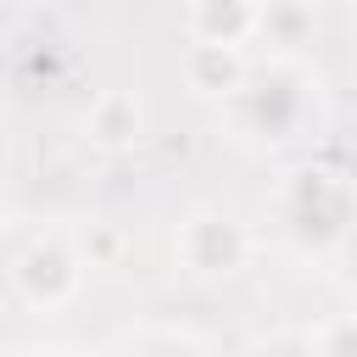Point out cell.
Returning a JSON list of instances; mask_svg holds the SVG:
<instances>
[{
	"instance_id": "11",
	"label": "cell",
	"mask_w": 357,
	"mask_h": 357,
	"mask_svg": "<svg viewBox=\"0 0 357 357\" xmlns=\"http://www.w3.org/2000/svg\"><path fill=\"white\" fill-rule=\"evenodd\" d=\"M117 257H123V234H112V229H89V234H84V262H89V268L117 262Z\"/></svg>"
},
{
	"instance_id": "1",
	"label": "cell",
	"mask_w": 357,
	"mask_h": 357,
	"mask_svg": "<svg viewBox=\"0 0 357 357\" xmlns=\"http://www.w3.org/2000/svg\"><path fill=\"white\" fill-rule=\"evenodd\" d=\"M279 218H284V234L290 245L301 251H340L346 234L357 229V190L346 173L335 167H296L284 195H279Z\"/></svg>"
},
{
	"instance_id": "3",
	"label": "cell",
	"mask_w": 357,
	"mask_h": 357,
	"mask_svg": "<svg viewBox=\"0 0 357 357\" xmlns=\"http://www.w3.org/2000/svg\"><path fill=\"white\" fill-rule=\"evenodd\" d=\"M84 268H89L84 251H73V245L56 240V234H39V240H28V245L11 251V290H17V301H28L33 312H56V307L78 301Z\"/></svg>"
},
{
	"instance_id": "6",
	"label": "cell",
	"mask_w": 357,
	"mask_h": 357,
	"mask_svg": "<svg viewBox=\"0 0 357 357\" xmlns=\"http://www.w3.org/2000/svg\"><path fill=\"white\" fill-rule=\"evenodd\" d=\"M245 73H251V61L240 56V45H190L184 50V78L201 89V95H234L240 84H245Z\"/></svg>"
},
{
	"instance_id": "10",
	"label": "cell",
	"mask_w": 357,
	"mask_h": 357,
	"mask_svg": "<svg viewBox=\"0 0 357 357\" xmlns=\"http://www.w3.org/2000/svg\"><path fill=\"white\" fill-rule=\"evenodd\" d=\"M128 357H201V346L184 340V335H167V329H151L128 346Z\"/></svg>"
},
{
	"instance_id": "14",
	"label": "cell",
	"mask_w": 357,
	"mask_h": 357,
	"mask_svg": "<svg viewBox=\"0 0 357 357\" xmlns=\"http://www.w3.org/2000/svg\"><path fill=\"white\" fill-rule=\"evenodd\" d=\"M351 6H357V0H351Z\"/></svg>"
},
{
	"instance_id": "9",
	"label": "cell",
	"mask_w": 357,
	"mask_h": 357,
	"mask_svg": "<svg viewBox=\"0 0 357 357\" xmlns=\"http://www.w3.org/2000/svg\"><path fill=\"white\" fill-rule=\"evenodd\" d=\"M312 357H357V312H340V318H324L312 335H307Z\"/></svg>"
},
{
	"instance_id": "12",
	"label": "cell",
	"mask_w": 357,
	"mask_h": 357,
	"mask_svg": "<svg viewBox=\"0 0 357 357\" xmlns=\"http://www.w3.org/2000/svg\"><path fill=\"white\" fill-rule=\"evenodd\" d=\"M340 262H346V273H351V279H357V229H351V234H346V245H340Z\"/></svg>"
},
{
	"instance_id": "2",
	"label": "cell",
	"mask_w": 357,
	"mask_h": 357,
	"mask_svg": "<svg viewBox=\"0 0 357 357\" xmlns=\"http://www.w3.org/2000/svg\"><path fill=\"white\" fill-rule=\"evenodd\" d=\"M229 100H234V117H240V128H245L251 139L284 145V139H296V134L307 128V117H312V78H307L296 61L273 56V61L251 67L245 84H240Z\"/></svg>"
},
{
	"instance_id": "4",
	"label": "cell",
	"mask_w": 357,
	"mask_h": 357,
	"mask_svg": "<svg viewBox=\"0 0 357 357\" xmlns=\"http://www.w3.org/2000/svg\"><path fill=\"white\" fill-rule=\"evenodd\" d=\"M245 251H251V234H245L229 212H195V218H184V229H178V262H184L190 273L223 279V273H234V268L245 262Z\"/></svg>"
},
{
	"instance_id": "5",
	"label": "cell",
	"mask_w": 357,
	"mask_h": 357,
	"mask_svg": "<svg viewBox=\"0 0 357 357\" xmlns=\"http://www.w3.org/2000/svg\"><path fill=\"white\" fill-rule=\"evenodd\" d=\"M190 33L201 45H245L251 33H262V0H195Z\"/></svg>"
},
{
	"instance_id": "7",
	"label": "cell",
	"mask_w": 357,
	"mask_h": 357,
	"mask_svg": "<svg viewBox=\"0 0 357 357\" xmlns=\"http://www.w3.org/2000/svg\"><path fill=\"white\" fill-rule=\"evenodd\" d=\"M89 139L106 145V151L134 145V139H139V106H134L128 95H100V100L89 106Z\"/></svg>"
},
{
	"instance_id": "13",
	"label": "cell",
	"mask_w": 357,
	"mask_h": 357,
	"mask_svg": "<svg viewBox=\"0 0 357 357\" xmlns=\"http://www.w3.org/2000/svg\"><path fill=\"white\" fill-rule=\"evenodd\" d=\"M17 357H73V351H17Z\"/></svg>"
},
{
	"instance_id": "8",
	"label": "cell",
	"mask_w": 357,
	"mask_h": 357,
	"mask_svg": "<svg viewBox=\"0 0 357 357\" xmlns=\"http://www.w3.org/2000/svg\"><path fill=\"white\" fill-rule=\"evenodd\" d=\"M312 33L307 0H262V39L268 45H301Z\"/></svg>"
}]
</instances>
